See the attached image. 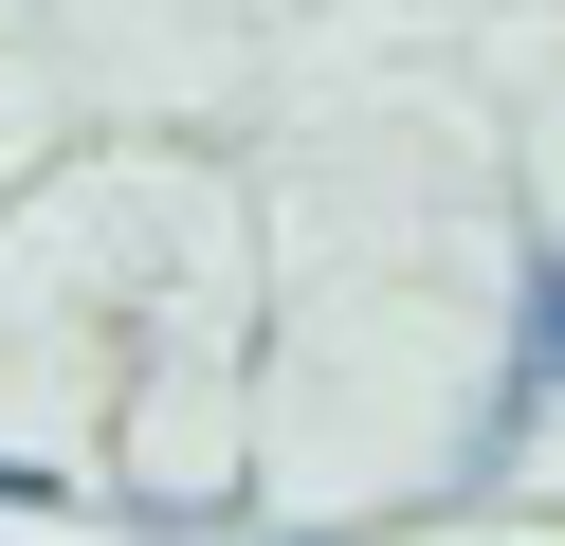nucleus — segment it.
Returning a JSON list of instances; mask_svg holds the SVG:
<instances>
[{
	"mask_svg": "<svg viewBox=\"0 0 565 546\" xmlns=\"http://www.w3.org/2000/svg\"><path fill=\"white\" fill-rule=\"evenodd\" d=\"M529 383H565V255L529 274Z\"/></svg>",
	"mask_w": 565,
	"mask_h": 546,
	"instance_id": "1",
	"label": "nucleus"
},
{
	"mask_svg": "<svg viewBox=\"0 0 565 546\" xmlns=\"http://www.w3.org/2000/svg\"><path fill=\"white\" fill-rule=\"evenodd\" d=\"M0 492H38V473H19V456H0Z\"/></svg>",
	"mask_w": 565,
	"mask_h": 546,
	"instance_id": "2",
	"label": "nucleus"
}]
</instances>
